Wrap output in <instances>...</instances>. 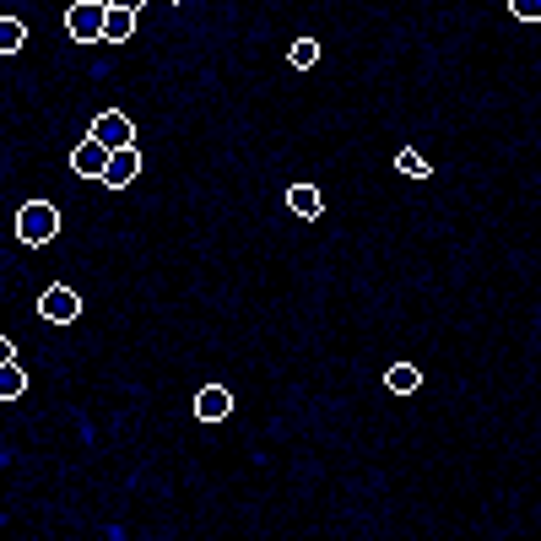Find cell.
<instances>
[{
  "mask_svg": "<svg viewBox=\"0 0 541 541\" xmlns=\"http://www.w3.org/2000/svg\"><path fill=\"white\" fill-rule=\"evenodd\" d=\"M395 174H412V179H428L433 168H428V157H422V152H412V147H406L401 157H395Z\"/></svg>",
  "mask_w": 541,
  "mask_h": 541,
  "instance_id": "5bb4252c",
  "label": "cell"
},
{
  "mask_svg": "<svg viewBox=\"0 0 541 541\" xmlns=\"http://www.w3.org/2000/svg\"><path fill=\"white\" fill-rule=\"evenodd\" d=\"M195 417L201 422H228L233 417V390L228 385H206L195 395Z\"/></svg>",
  "mask_w": 541,
  "mask_h": 541,
  "instance_id": "8992f818",
  "label": "cell"
},
{
  "mask_svg": "<svg viewBox=\"0 0 541 541\" xmlns=\"http://www.w3.org/2000/svg\"><path fill=\"white\" fill-rule=\"evenodd\" d=\"M320 190H314V184H287V211H293V217H320Z\"/></svg>",
  "mask_w": 541,
  "mask_h": 541,
  "instance_id": "ba28073f",
  "label": "cell"
},
{
  "mask_svg": "<svg viewBox=\"0 0 541 541\" xmlns=\"http://www.w3.org/2000/svg\"><path fill=\"white\" fill-rule=\"evenodd\" d=\"M38 314H44L49 325H71L76 314H82V298H76L65 282H55V287H44V298H38Z\"/></svg>",
  "mask_w": 541,
  "mask_h": 541,
  "instance_id": "3957f363",
  "label": "cell"
},
{
  "mask_svg": "<svg viewBox=\"0 0 541 541\" xmlns=\"http://www.w3.org/2000/svg\"><path fill=\"white\" fill-rule=\"evenodd\" d=\"M417 385H422V374H417L412 363H395L390 374H385V390H395V395H412Z\"/></svg>",
  "mask_w": 541,
  "mask_h": 541,
  "instance_id": "8fae6325",
  "label": "cell"
},
{
  "mask_svg": "<svg viewBox=\"0 0 541 541\" xmlns=\"http://www.w3.org/2000/svg\"><path fill=\"white\" fill-rule=\"evenodd\" d=\"M509 17L514 22H541V0H509Z\"/></svg>",
  "mask_w": 541,
  "mask_h": 541,
  "instance_id": "9a60e30c",
  "label": "cell"
},
{
  "mask_svg": "<svg viewBox=\"0 0 541 541\" xmlns=\"http://www.w3.org/2000/svg\"><path fill=\"white\" fill-rule=\"evenodd\" d=\"M103 28H109V0H76V6L65 11V33H71L76 44H98Z\"/></svg>",
  "mask_w": 541,
  "mask_h": 541,
  "instance_id": "7a4b0ae2",
  "label": "cell"
},
{
  "mask_svg": "<svg viewBox=\"0 0 541 541\" xmlns=\"http://www.w3.org/2000/svg\"><path fill=\"white\" fill-rule=\"evenodd\" d=\"M287 60H293V71H314V65H320V44H314V38H298V44L287 49Z\"/></svg>",
  "mask_w": 541,
  "mask_h": 541,
  "instance_id": "4fadbf2b",
  "label": "cell"
},
{
  "mask_svg": "<svg viewBox=\"0 0 541 541\" xmlns=\"http://www.w3.org/2000/svg\"><path fill=\"white\" fill-rule=\"evenodd\" d=\"M22 390H28V374H22L17 358H6V363H0V401H17Z\"/></svg>",
  "mask_w": 541,
  "mask_h": 541,
  "instance_id": "9c48e42d",
  "label": "cell"
},
{
  "mask_svg": "<svg viewBox=\"0 0 541 541\" xmlns=\"http://www.w3.org/2000/svg\"><path fill=\"white\" fill-rule=\"evenodd\" d=\"M136 174H141V152H136V147L109 152V174H103V184H109V190H125Z\"/></svg>",
  "mask_w": 541,
  "mask_h": 541,
  "instance_id": "52a82bcc",
  "label": "cell"
},
{
  "mask_svg": "<svg viewBox=\"0 0 541 541\" xmlns=\"http://www.w3.org/2000/svg\"><path fill=\"white\" fill-rule=\"evenodd\" d=\"M130 33H136V11H125V6H109V28H103V38H109V44H125Z\"/></svg>",
  "mask_w": 541,
  "mask_h": 541,
  "instance_id": "30bf717a",
  "label": "cell"
},
{
  "mask_svg": "<svg viewBox=\"0 0 541 541\" xmlns=\"http://www.w3.org/2000/svg\"><path fill=\"white\" fill-rule=\"evenodd\" d=\"M109 6H125V11H141L147 0H109Z\"/></svg>",
  "mask_w": 541,
  "mask_h": 541,
  "instance_id": "2e32d148",
  "label": "cell"
},
{
  "mask_svg": "<svg viewBox=\"0 0 541 541\" xmlns=\"http://www.w3.org/2000/svg\"><path fill=\"white\" fill-rule=\"evenodd\" d=\"M17 239L28 244V249L55 244V239H60V211L49 206V201H28V206L17 211Z\"/></svg>",
  "mask_w": 541,
  "mask_h": 541,
  "instance_id": "6da1fadb",
  "label": "cell"
},
{
  "mask_svg": "<svg viewBox=\"0 0 541 541\" xmlns=\"http://www.w3.org/2000/svg\"><path fill=\"white\" fill-rule=\"evenodd\" d=\"M22 44H28V28L17 17H0V55H17Z\"/></svg>",
  "mask_w": 541,
  "mask_h": 541,
  "instance_id": "7c38bea8",
  "label": "cell"
},
{
  "mask_svg": "<svg viewBox=\"0 0 541 541\" xmlns=\"http://www.w3.org/2000/svg\"><path fill=\"white\" fill-rule=\"evenodd\" d=\"M92 136H98L109 152H120V147H136V125H130L120 109H103L98 120H92Z\"/></svg>",
  "mask_w": 541,
  "mask_h": 541,
  "instance_id": "277c9868",
  "label": "cell"
},
{
  "mask_svg": "<svg viewBox=\"0 0 541 541\" xmlns=\"http://www.w3.org/2000/svg\"><path fill=\"white\" fill-rule=\"evenodd\" d=\"M71 168H76L82 179H103V174H109V147H103L98 136H87L82 147L71 152Z\"/></svg>",
  "mask_w": 541,
  "mask_h": 541,
  "instance_id": "5b68a950",
  "label": "cell"
}]
</instances>
